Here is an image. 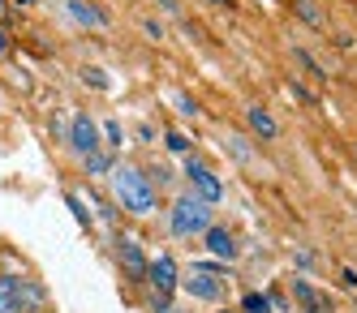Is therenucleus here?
<instances>
[{
    "label": "nucleus",
    "mask_w": 357,
    "mask_h": 313,
    "mask_svg": "<svg viewBox=\"0 0 357 313\" xmlns=\"http://www.w3.org/2000/svg\"><path fill=\"white\" fill-rule=\"evenodd\" d=\"M207 5H228V0H207Z\"/></svg>",
    "instance_id": "2f4dec72"
},
{
    "label": "nucleus",
    "mask_w": 357,
    "mask_h": 313,
    "mask_svg": "<svg viewBox=\"0 0 357 313\" xmlns=\"http://www.w3.org/2000/svg\"><path fill=\"white\" fill-rule=\"evenodd\" d=\"M293 13L310 26V31H323L327 26V17H323V9H314V0H293Z\"/></svg>",
    "instance_id": "2eb2a0df"
},
{
    "label": "nucleus",
    "mask_w": 357,
    "mask_h": 313,
    "mask_svg": "<svg viewBox=\"0 0 357 313\" xmlns=\"http://www.w3.org/2000/svg\"><path fill=\"white\" fill-rule=\"evenodd\" d=\"M293 56H297V65H301L305 73H310V77H319V82L327 77V73H323V65H319V61H314V56H310V51H305V47H293Z\"/></svg>",
    "instance_id": "aec40b11"
},
{
    "label": "nucleus",
    "mask_w": 357,
    "mask_h": 313,
    "mask_svg": "<svg viewBox=\"0 0 357 313\" xmlns=\"http://www.w3.org/2000/svg\"><path fill=\"white\" fill-rule=\"evenodd\" d=\"M293 300H297L305 313H331V300H327L305 275H293Z\"/></svg>",
    "instance_id": "9b49d317"
},
{
    "label": "nucleus",
    "mask_w": 357,
    "mask_h": 313,
    "mask_svg": "<svg viewBox=\"0 0 357 313\" xmlns=\"http://www.w3.org/2000/svg\"><path fill=\"white\" fill-rule=\"evenodd\" d=\"M78 77H82L91 90H99V95H108V90H112V77L99 69V65H82V69H78Z\"/></svg>",
    "instance_id": "dca6fc26"
},
{
    "label": "nucleus",
    "mask_w": 357,
    "mask_h": 313,
    "mask_svg": "<svg viewBox=\"0 0 357 313\" xmlns=\"http://www.w3.org/2000/svg\"><path fill=\"white\" fill-rule=\"evenodd\" d=\"M181 176H185V189H190L198 202H207V206H220V202H224V176H220L207 159L185 154V159H181Z\"/></svg>",
    "instance_id": "20e7f679"
},
{
    "label": "nucleus",
    "mask_w": 357,
    "mask_h": 313,
    "mask_svg": "<svg viewBox=\"0 0 357 313\" xmlns=\"http://www.w3.org/2000/svg\"><path fill=\"white\" fill-rule=\"evenodd\" d=\"M176 288H181V266H176V257H172V253L151 257V262H146V292L172 300Z\"/></svg>",
    "instance_id": "39448f33"
},
{
    "label": "nucleus",
    "mask_w": 357,
    "mask_h": 313,
    "mask_svg": "<svg viewBox=\"0 0 357 313\" xmlns=\"http://www.w3.org/2000/svg\"><path fill=\"white\" fill-rule=\"evenodd\" d=\"M241 313H271V300H267L263 292H245V300H241Z\"/></svg>",
    "instance_id": "4be33fe9"
},
{
    "label": "nucleus",
    "mask_w": 357,
    "mask_h": 313,
    "mask_svg": "<svg viewBox=\"0 0 357 313\" xmlns=\"http://www.w3.org/2000/svg\"><path fill=\"white\" fill-rule=\"evenodd\" d=\"M146 305H151V313H185V309H176L172 300H164V296H146Z\"/></svg>",
    "instance_id": "a878e982"
},
{
    "label": "nucleus",
    "mask_w": 357,
    "mask_h": 313,
    "mask_svg": "<svg viewBox=\"0 0 357 313\" xmlns=\"http://www.w3.org/2000/svg\"><path fill=\"white\" fill-rule=\"evenodd\" d=\"M353 154H357V146H353Z\"/></svg>",
    "instance_id": "473e14b6"
},
{
    "label": "nucleus",
    "mask_w": 357,
    "mask_h": 313,
    "mask_svg": "<svg viewBox=\"0 0 357 313\" xmlns=\"http://www.w3.org/2000/svg\"><path fill=\"white\" fill-rule=\"evenodd\" d=\"M65 142H69V150L78 154V159L91 154V150H104V142H99V120L91 112H73L69 129H65Z\"/></svg>",
    "instance_id": "423d86ee"
},
{
    "label": "nucleus",
    "mask_w": 357,
    "mask_h": 313,
    "mask_svg": "<svg viewBox=\"0 0 357 313\" xmlns=\"http://www.w3.org/2000/svg\"><path fill=\"white\" fill-rule=\"evenodd\" d=\"M181 288H185L194 300H202V305H220V300H224V292H228V271H224L220 262H198V266H185Z\"/></svg>",
    "instance_id": "7ed1b4c3"
},
{
    "label": "nucleus",
    "mask_w": 357,
    "mask_h": 313,
    "mask_svg": "<svg viewBox=\"0 0 357 313\" xmlns=\"http://www.w3.org/2000/svg\"><path fill=\"white\" fill-rule=\"evenodd\" d=\"M293 262H297V271H314V266H319V253H310V249H293Z\"/></svg>",
    "instance_id": "393cba45"
},
{
    "label": "nucleus",
    "mask_w": 357,
    "mask_h": 313,
    "mask_svg": "<svg viewBox=\"0 0 357 313\" xmlns=\"http://www.w3.org/2000/svg\"><path fill=\"white\" fill-rule=\"evenodd\" d=\"M160 142H164V150L172 154V159H185V154H194V138L181 134V129H168V134H160Z\"/></svg>",
    "instance_id": "4468645a"
},
{
    "label": "nucleus",
    "mask_w": 357,
    "mask_h": 313,
    "mask_svg": "<svg viewBox=\"0 0 357 313\" xmlns=\"http://www.w3.org/2000/svg\"><path fill=\"white\" fill-rule=\"evenodd\" d=\"M202 249H207L211 253V262H220V266H228V262H237V257H241V245H237V236H233V232H228L224 223H211L207 232H202Z\"/></svg>",
    "instance_id": "6e6552de"
},
{
    "label": "nucleus",
    "mask_w": 357,
    "mask_h": 313,
    "mask_svg": "<svg viewBox=\"0 0 357 313\" xmlns=\"http://www.w3.org/2000/svg\"><path fill=\"white\" fill-rule=\"evenodd\" d=\"M172 108L181 112L185 120H198V116H202V108H198V99H194V95H185V90H176V95H172Z\"/></svg>",
    "instance_id": "6ab92c4d"
},
{
    "label": "nucleus",
    "mask_w": 357,
    "mask_h": 313,
    "mask_svg": "<svg viewBox=\"0 0 357 313\" xmlns=\"http://www.w3.org/2000/svg\"><path fill=\"white\" fill-rule=\"evenodd\" d=\"M340 288H344V292L357 288V271H353V266H340Z\"/></svg>",
    "instance_id": "bb28decb"
},
{
    "label": "nucleus",
    "mask_w": 357,
    "mask_h": 313,
    "mask_svg": "<svg viewBox=\"0 0 357 313\" xmlns=\"http://www.w3.org/2000/svg\"><path fill=\"white\" fill-rule=\"evenodd\" d=\"M211 223H215V206L198 202L190 189H181L168 202V232H172L176 241H198Z\"/></svg>",
    "instance_id": "f03ea898"
},
{
    "label": "nucleus",
    "mask_w": 357,
    "mask_h": 313,
    "mask_svg": "<svg viewBox=\"0 0 357 313\" xmlns=\"http://www.w3.org/2000/svg\"><path fill=\"white\" fill-rule=\"evenodd\" d=\"M112 253H116V266L125 271V279H130V283H146V249H142L138 236H116Z\"/></svg>",
    "instance_id": "0eeeda50"
},
{
    "label": "nucleus",
    "mask_w": 357,
    "mask_h": 313,
    "mask_svg": "<svg viewBox=\"0 0 357 313\" xmlns=\"http://www.w3.org/2000/svg\"><path fill=\"white\" fill-rule=\"evenodd\" d=\"M224 150L233 154L237 163H250V159H254V146H250V138H241V134H228V138H224Z\"/></svg>",
    "instance_id": "a211bd4d"
},
{
    "label": "nucleus",
    "mask_w": 357,
    "mask_h": 313,
    "mask_svg": "<svg viewBox=\"0 0 357 313\" xmlns=\"http://www.w3.org/2000/svg\"><path fill=\"white\" fill-rule=\"evenodd\" d=\"M134 138H138L142 146H155V142H160V129L151 125V120H138V125H134Z\"/></svg>",
    "instance_id": "5701e85b"
},
{
    "label": "nucleus",
    "mask_w": 357,
    "mask_h": 313,
    "mask_svg": "<svg viewBox=\"0 0 357 313\" xmlns=\"http://www.w3.org/2000/svg\"><path fill=\"white\" fill-rule=\"evenodd\" d=\"M82 172L91 176V180H108L112 176V168H116V154H108V150H91V154H82Z\"/></svg>",
    "instance_id": "ddd939ff"
},
{
    "label": "nucleus",
    "mask_w": 357,
    "mask_h": 313,
    "mask_svg": "<svg viewBox=\"0 0 357 313\" xmlns=\"http://www.w3.org/2000/svg\"><path fill=\"white\" fill-rule=\"evenodd\" d=\"M65 5V17L78 26V31H108V13L91 5V0H61Z\"/></svg>",
    "instance_id": "1a4fd4ad"
},
{
    "label": "nucleus",
    "mask_w": 357,
    "mask_h": 313,
    "mask_svg": "<svg viewBox=\"0 0 357 313\" xmlns=\"http://www.w3.org/2000/svg\"><path fill=\"white\" fill-rule=\"evenodd\" d=\"M112 193H116V206L130 219H151L160 211V189L151 185V176H146V168H138V163H121L116 159V168H112Z\"/></svg>",
    "instance_id": "f257e3e1"
},
{
    "label": "nucleus",
    "mask_w": 357,
    "mask_h": 313,
    "mask_svg": "<svg viewBox=\"0 0 357 313\" xmlns=\"http://www.w3.org/2000/svg\"><path fill=\"white\" fill-rule=\"evenodd\" d=\"M5 56H9V31L0 26V61H5Z\"/></svg>",
    "instance_id": "c756f323"
},
{
    "label": "nucleus",
    "mask_w": 357,
    "mask_h": 313,
    "mask_svg": "<svg viewBox=\"0 0 357 313\" xmlns=\"http://www.w3.org/2000/svg\"><path fill=\"white\" fill-rule=\"evenodd\" d=\"M245 125H250V134L263 138V142H275L280 138V120L263 108V103H250V108H245Z\"/></svg>",
    "instance_id": "f8f14e48"
},
{
    "label": "nucleus",
    "mask_w": 357,
    "mask_h": 313,
    "mask_svg": "<svg viewBox=\"0 0 357 313\" xmlns=\"http://www.w3.org/2000/svg\"><path fill=\"white\" fill-rule=\"evenodd\" d=\"M99 142H104L108 154H116V150L125 146V129H121L116 120H104V125H99Z\"/></svg>",
    "instance_id": "f3484780"
},
{
    "label": "nucleus",
    "mask_w": 357,
    "mask_h": 313,
    "mask_svg": "<svg viewBox=\"0 0 357 313\" xmlns=\"http://www.w3.org/2000/svg\"><path fill=\"white\" fill-rule=\"evenodd\" d=\"M95 215L104 219V223H116V211H112V202H95Z\"/></svg>",
    "instance_id": "cd10ccee"
},
{
    "label": "nucleus",
    "mask_w": 357,
    "mask_h": 313,
    "mask_svg": "<svg viewBox=\"0 0 357 313\" xmlns=\"http://www.w3.org/2000/svg\"><path fill=\"white\" fill-rule=\"evenodd\" d=\"M220 313H224V309H220Z\"/></svg>",
    "instance_id": "72a5a7b5"
},
{
    "label": "nucleus",
    "mask_w": 357,
    "mask_h": 313,
    "mask_svg": "<svg viewBox=\"0 0 357 313\" xmlns=\"http://www.w3.org/2000/svg\"><path fill=\"white\" fill-rule=\"evenodd\" d=\"M142 35H146L151 43H164V22H160V17H142Z\"/></svg>",
    "instance_id": "b1692460"
},
{
    "label": "nucleus",
    "mask_w": 357,
    "mask_h": 313,
    "mask_svg": "<svg viewBox=\"0 0 357 313\" xmlns=\"http://www.w3.org/2000/svg\"><path fill=\"white\" fill-rule=\"evenodd\" d=\"M5 9H9V5H5V0H0V17H5Z\"/></svg>",
    "instance_id": "7c9ffc66"
},
{
    "label": "nucleus",
    "mask_w": 357,
    "mask_h": 313,
    "mask_svg": "<svg viewBox=\"0 0 357 313\" xmlns=\"http://www.w3.org/2000/svg\"><path fill=\"white\" fill-rule=\"evenodd\" d=\"M160 5V13H168V17H181V0H155Z\"/></svg>",
    "instance_id": "c85d7f7f"
},
{
    "label": "nucleus",
    "mask_w": 357,
    "mask_h": 313,
    "mask_svg": "<svg viewBox=\"0 0 357 313\" xmlns=\"http://www.w3.org/2000/svg\"><path fill=\"white\" fill-rule=\"evenodd\" d=\"M65 206H69V211H73V219H78L82 227H91V211H86V202H82L78 193H73V189L65 193Z\"/></svg>",
    "instance_id": "412c9836"
},
{
    "label": "nucleus",
    "mask_w": 357,
    "mask_h": 313,
    "mask_svg": "<svg viewBox=\"0 0 357 313\" xmlns=\"http://www.w3.org/2000/svg\"><path fill=\"white\" fill-rule=\"evenodd\" d=\"M0 313H31L26 305V279L0 271Z\"/></svg>",
    "instance_id": "9d476101"
}]
</instances>
